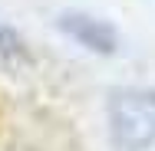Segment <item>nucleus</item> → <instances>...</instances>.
Instances as JSON below:
<instances>
[{
	"label": "nucleus",
	"instance_id": "f257e3e1",
	"mask_svg": "<svg viewBox=\"0 0 155 151\" xmlns=\"http://www.w3.org/2000/svg\"><path fill=\"white\" fill-rule=\"evenodd\" d=\"M106 115L119 151H145L155 145V89H116Z\"/></svg>",
	"mask_w": 155,
	"mask_h": 151
},
{
	"label": "nucleus",
	"instance_id": "f03ea898",
	"mask_svg": "<svg viewBox=\"0 0 155 151\" xmlns=\"http://www.w3.org/2000/svg\"><path fill=\"white\" fill-rule=\"evenodd\" d=\"M60 30L93 53H116V30L89 13H73V10L60 13Z\"/></svg>",
	"mask_w": 155,
	"mask_h": 151
},
{
	"label": "nucleus",
	"instance_id": "7ed1b4c3",
	"mask_svg": "<svg viewBox=\"0 0 155 151\" xmlns=\"http://www.w3.org/2000/svg\"><path fill=\"white\" fill-rule=\"evenodd\" d=\"M27 59H30V49H27L23 36L10 23L0 20V62H27Z\"/></svg>",
	"mask_w": 155,
	"mask_h": 151
}]
</instances>
